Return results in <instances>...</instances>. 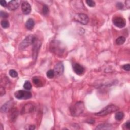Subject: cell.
Returning a JSON list of instances; mask_svg holds the SVG:
<instances>
[{
    "label": "cell",
    "mask_w": 130,
    "mask_h": 130,
    "mask_svg": "<svg viewBox=\"0 0 130 130\" xmlns=\"http://www.w3.org/2000/svg\"><path fill=\"white\" fill-rule=\"evenodd\" d=\"M84 110V105L81 101L77 102L72 106L70 109V112L73 116H78L83 113Z\"/></svg>",
    "instance_id": "obj_1"
},
{
    "label": "cell",
    "mask_w": 130,
    "mask_h": 130,
    "mask_svg": "<svg viewBox=\"0 0 130 130\" xmlns=\"http://www.w3.org/2000/svg\"><path fill=\"white\" fill-rule=\"evenodd\" d=\"M37 40V37L35 35H29L20 43L19 46V49L20 50L25 49L29 46L34 44Z\"/></svg>",
    "instance_id": "obj_2"
},
{
    "label": "cell",
    "mask_w": 130,
    "mask_h": 130,
    "mask_svg": "<svg viewBox=\"0 0 130 130\" xmlns=\"http://www.w3.org/2000/svg\"><path fill=\"white\" fill-rule=\"evenodd\" d=\"M119 107L116 105H110L106 106V107L103 108L102 110L98 112V113H95V115L96 116H105L106 115L113 113V112L118 111L119 110Z\"/></svg>",
    "instance_id": "obj_3"
},
{
    "label": "cell",
    "mask_w": 130,
    "mask_h": 130,
    "mask_svg": "<svg viewBox=\"0 0 130 130\" xmlns=\"http://www.w3.org/2000/svg\"><path fill=\"white\" fill-rule=\"evenodd\" d=\"M51 50L54 54L58 55H61L63 54L64 48L61 45V43L59 41H54L51 44Z\"/></svg>",
    "instance_id": "obj_4"
},
{
    "label": "cell",
    "mask_w": 130,
    "mask_h": 130,
    "mask_svg": "<svg viewBox=\"0 0 130 130\" xmlns=\"http://www.w3.org/2000/svg\"><path fill=\"white\" fill-rule=\"evenodd\" d=\"M14 96L18 100H28L31 98L32 94L29 91L20 90L15 93Z\"/></svg>",
    "instance_id": "obj_5"
},
{
    "label": "cell",
    "mask_w": 130,
    "mask_h": 130,
    "mask_svg": "<svg viewBox=\"0 0 130 130\" xmlns=\"http://www.w3.org/2000/svg\"><path fill=\"white\" fill-rule=\"evenodd\" d=\"M75 20L82 25H86L89 21V18L87 15L83 13H79L77 14L75 16Z\"/></svg>",
    "instance_id": "obj_6"
},
{
    "label": "cell",
    "mask_w": 130,
    "mask_h": 130,
    "mask_svg": "<svg viewBox=\"0 0 130 130\" xmlns=\"http://www.w3.org/2000/svg\"><path fill=\"white\" fill-rule=\"evenodd\" d=\"M113 23L115 26L119 28H123L125 27L126 25V21L125 18L122 17H115L112 20Z\"/></svg>",
    "instance_id": "obj_7"
},
{
    "label": "cell",
    "mask_w": 130,
    "mask_h": 130,
    "mask_svg": "<svg viewBox=\"0 0 130 130\" xmlns=\"http://www.w3.org/2000/svg\"><path fill=\"white\" fill-rule=\"evenodd\" d=\"M54 75L56 76H60L63 74L64 71V67L61 63H58L55 65L54 68Z\"/></svg>",
    "instance_id": "obj_8"
},
{
    "label": "cell",
    "mask_w": 130,
    "mask_h": 130,
    "mask_svg": "<svg viewBox=\"0 0 130 130\" xmlns=\"http://www.w3.org/2000/svg\"><path fill=\"white\" fill-rule=\"evenodd\" d=\"M34 110L35 106L31 103H28V104H26L23 106L21 111V113L22 114L29 113L33 112Z\"/></svg>",
    "instance_id": "obj_9"
},
{
    "label": "cell",
    "mask_w": 130,
    "mask_h": 130,
    "mask_svg": "<svg viewBox=\"0 0 130 130\" xmlns=\"http://www.w3.org/2000/svg\"><path fill=\"white\" fill-rule=\"evenodd\" d=\"M22 10L23 13L25 15H28L31 12V6L28 2L23 1L21 6Z\"/></svg>",
    "instance_id": "obj_10"
},
{
    "label": "cell",
    "mask_w": 130,
    "mask_h": 130,
    "mask_svg": "<svg viewBox=\"0 0 130 130\" xmlns=\"http://www.w3.org/2000/svg\"><path fill=\"white\" fill-rule=\"evenodd\" d=\"M20 3V1H11L8 3L7 8L11 11L15 10L19 7Z\"/></svg>",
    "instance_id": "obj_11"
},
{
    "label": "cell",
    "mask_w": 130,
    "mask_h": 130,
    "mask_svg": "<svg viewBox=\"0 0 130 130\" xmlns=\"http://www.w3.org/2000/svg\"><path fill=\"white\" fill-rule=\"evenodd\" d=\"M73 70L77 75H81L84 72V67L78 63H76L73 65Z\"/></svg>",
    "instance_id": "obj_12"
},
{
    "label": "cell",
    "mask_w": 130,
    "mask_h": 130,
    "mask_svg": "<svg viewBox=\"0 0 130 130\" xmlns=\"http://www.w3.org/2000/svg\"><path fill=\"white\" fill-rule=\"evenodd\" d=\"M12 107V102L11 101L7 102L6 103L3 105L1 108V111L2 112H7L11 110Z\"/></svg>",
    "instance_id": "obj_13"
},
{
    "label": "cell",
    "mask_w": 130,
    "mask_h": 130,
    "mask_svg": "<svg viewBox=\"0 0 130 130\" xmlns=\"http://www.w3.org/2000/svg\"><path fill=\"white\" fill-rule=\"evenodd\" d=\"M33 45H34V49H33V51H34L33 56H34V58H37V56L38 51V50L39 49L41 45L40 42H39V41H38V40L33 44Z\"/></svg>",
    "instance_id": "obj_14"
},
{
    "label": "cell",
    "mask_w": 130,
    "mask_h": 130,
    "mask_svg": "<svg viewBox=\"0 0 130 130\" xmlns=\"http://www.w3.org/2000/svg\"><path fill=\"white\" fill-rule=\"evenodd\" d=\"M34 26L35 22L34 20L32 18L29 19L25 23L26 28H27V29H28L29 30H32V29L34 28Z\"/></svg>",
    "instance_id": "obj_15"
},
{
    "label": "cell",
    "mask_w": 130,
    "mask_h": 130,
    "mask_svg": "<svg viewBox=\"0 0 130 130\" xmlns=\"http://www.w3.org/2000/svg\"><path fill=\"white\" fill-rule=\"evenodd\" d=\"M112 129V126L108 123L101 124L97 126L96 130H110Z\"/></svg>",
    "instance_id": "obj_16"
},
{
    "label": "cell",
    "mask_w": 130,
    "mask_h": 130,
    "mask_svg": "<svg viewBox=\"0 0 130 130\" xmlns=\"http://www.w3.org/2000/svg\"><path fill=\"white\" fill-rule=\"evenodd\" d=\"M32 81H33L34 84L37 87H41L42 85V82L38 77H34L32 78Z\"/></svg>",
    "instance_id": "obj_17"
},
{
    "label": "cell",
    "mask_w": 130,
    "mask_h": 130,
    "mask_svg": "<svg viewBox=\"0 0 130 130\" xmlns=\"http://www.w3.org/2000/svg\"><path fill=\"white\" fill-rule=\"evenodd\" d=\"M125 41H126V38L125 37L123 36H120L119 37L117 38L116 41V42L117 45H123V44L125 42Z\"/></svg>",
    "instance_id": "obj_18"
},
{
    "label": "cell",
    "mask_w": 130,
    "mask_h": 130,
    "mask_svg": "<svg viewBox=\"0 0 130 130\" xmlns=\"http://www.w3.org/2000/svg\"><path fill=\"white\" fill-rule=\"evenodd\" d=\"M124 117V114L122 112H118L115 115V119L117 120H122Z\"/></svg>",
    "instance_id": "obj_19"
},
{
    "label": "cell",
    "mask_w": 130,
    "mask_h": 130,
    "mask_svg": "<svg viewBox=\"0 0 130 130\" xmlns=\"http://www.w3.org/2000/svg\"><path fill=\"white\" fill-rule=\"evenodd\" d=\"M17 116H18V112L16 110V109H14V110H12L11 114V119L12 121H13L14 119H16Z\"/></svg>",
    "instance_id": "obj_20"
},
{
    "label": "cell",
    "mask_w": 130,
    "mask_h": 130,
    "mask_svg": "<svg viewBox=\"0 0 130 130\" xmlns=\"http://www.w3.org/2000/svg\"><path fill=\"white\" fill-rule=\"evenodd\" d=\"M32 87V84L29 81H26L25 82V83H24V84H23V88H24L25 90H31Z\"/></svg>",
    "instance_id": "obj_21"
},
{
    "label": "cell",
    "mask_w": 130,
    "mask_h": 130,
    "mask_svg": "<svg viewBox=\"0 0 130 130\" xmlns=\"http://www.w3.org/2000/svg\"><path fill=\"white\" fill-rule=\"evenodd\" d=\"M1 24L2 26L4 29H6L9 27V22L7 20H3L1 22Z\"/></svg>",
    "instance_id": "obj_22"
},
{
    "label": "cell",
    "mask_w": 130,
    "mask_h": 130,
    "mask_svg": "<svg viewBox=\"0 0 130 130\" xmlns=\"http://www.w3.org/2000/svg\"><path fill=\"white\" fill-rule=\"evenodd\" d=\"M46 75H47V77H48V78H50V79L53 78L54 77V76H55L54 71L52 70H50L48 71H47L46 73Z\"/></svg>",
    "instance_id": "obj_23"
},
{
    "label": "cell",
    "mask_w": 130,
    "mask_h": 130,
    "mask_svg": "<svg viewBox=\"0 0 130 130\" xmlns=\"http://www.w3.org/2000/svg\"><path fill=\"white\" fill-rule=\"evenodd\" d=\"M9 75L13 78H16L18 76V73L14 70H10L9 71Z\"/></svg>",
    "instance_id": "obj_24"
},
{
    "label": "cell",
    "mask_w": 130,
    "mask_h": 130,
    "mask_svg": "<svg viewBox=\"0 0 130 130\" xmlns=\"http://www.w3.org/2000/svg\"><path fill=\"white\" fill-rule=\"evenodd\" d=\"M42 12L44 15H47L49 13V8L48 6L44 5L42 8Z\"/></svg>",
    "instance_id": "obj_25"
},
{
    "label": "cell",
    "mask_w": 130,
    "mask_h": 130,
    "mask_svg": "<svg viewBox=\"0 0 130 130\" xmlns=\"http://www.w3.org/2000/svg\"><path fill=\"white\" fill-rule=\"evenodd\" d=\"M86 3L88 6H89L90 7H93L94 6H95L96 5L95 2L92 1V0H87V1H86Z\"/></svg>",
    "instance_id": "obj_26"
},
{
    "label": "cell",
    "mask_w": 130,
    "mask_h": 130,
    "mask_svg": "<svg viewBox=\"0 0 130 130\" xmlns=\"http://www.w3.org/2000/svg\"><path fill=\"white\" fill-rule=\"evenodd\" d=\"M0 16H1V17H2V18H8L9 17V14L6 12L1 11V12H0Z\"/></svg>",
    "instance_id": "obj_27"
},
{
    "label": "cell",
    "mask_w": 130,
    "mask_h": 130,
    "mask_svg": "<svg viewBox=\"0 0 130 130\" xmlns=\"http://www.w3.org/2000/svg\"><path fill=\"white\" fill-rule=\"evenodd\" d=\"M25 129L27 130H33L35 129V126L34 125H29L26 126L25 128Z\"/></svg>",
    "instance_id": "obj_28"
},
{
    "label": "cell",
    "mask_w": 130,
    "mask_h": 130,
    "mask_svg": "<svg viewBox=\"0 0 130 130\" xmlns=\"http://www.w3.org/2000/svg\"><path fill=\"white\" fill-rule=\"evenodd\" d=\"M122 68L125 70L127 71H130V64H129L124 65L122 67Z\"/></svg>",
    "instance_id": "obj_29"
},
{
    "label": "cell",
    "mask_w": 130,
    "mask_h": 130,
    "mask_svg": "<svg viewBox=\"0 0 130 130\" xmlns=\"http://www.w3.org/2000/svg\"><path fill=\"white\" fill-rule=\"evenodd\" d=\"M116 6L119 9H123L124 8V6H123V3L120 2H119L117 3L116 4Z\"/></svg>",
    "instance_id": "obj_30"
},
{
    "label": "cell",
    "mask_w": 130,
    "mask_h": 130,
    "mask_svg": "<svg viewBox=\"0 0 130 130\" xmlns=\"http://www.w3.org/2000/svg\"><path fill=\"white\" fill-rule=\"evenodd\" d=\"M0 4H1V5L3 7H7L8 4H7L6 1H5V0H1V1H0Z\"/></svg>",
    "instance_id": "obj_31"
},
{
    "label": "cell",
    "mask_w": 130,
    "mask_h": 130,
    "mask_svg": "<svg viewBox=\"0 0 130 130\" xmlns=\"http://www.w3.org/2000/svg\"><path fill=\"white\" fill-rule=\"evenodd\" d=\"M0 93H1V96L2 97L3 95L5 94V90L4 87H1V90H0Z\"/></svg>",
    "instance_id": "obj_32"
},
{
    "label": "cell",
    "mask_w": 130,
    "mask_h": 130,
    "mask_svg": "<svg viewBox=\"0 0 130 130\" xmlns=\"http://www.w3.org/2000/svg\"><path fill=\"white\" fill-rule=\"evenodd\" d=\"M125 126L126 128L128 129H130V121L128 120L126 123H125Z\"/></svg>",
    "instance_id": "obj_33"
},
{
    "label": "cell",
    "mask_w": 130,
    "mask_h": 130,
    "mask_svg": "<svg viewBox=\"0 0 130 130\" xmlns=\"http://www.w3.org/2000/svg\"><path fill=\"white\" fill-rule=\"evenodd\" d=\"M126 8H130V1H126Z\"/></svg>",
    "instance_id": "obj_34"
}]
</instances>
